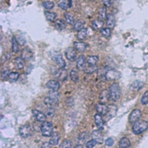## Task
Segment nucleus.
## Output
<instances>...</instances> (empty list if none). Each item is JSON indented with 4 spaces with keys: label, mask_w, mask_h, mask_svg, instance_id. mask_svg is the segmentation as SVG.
Returning a JSON list of instances; mask_svg holds the SVG:
<instances>
[{
    "label": "nucleus",
    "mask_w": 148,
    "mask_h": 148,
    "mask_svg": "<svg viewBox=\"0 0 148 148\" xmlns=\"http://www.w3.org/2000/svg\"><path fill=\"white\" fill-rule=\"evenodd\" d=\"M148 128V122L145 120H139L133 124L132 130L134 134L139 135Z\"/></svg>",
    "instance_id": "obj_1"
},
{
    "label": "nucleus",
    "mask_w": 148,
    "mask_h": 148,
    "mask_svg": "<svg viewBox=\"0 0 148 148\" xmlns=\"http://www.w3.org/2000/svg\"><path fill=\"white\" fill-rule=\"evenodd\" d=\"M110 98L113 101H116L121 95V89L117 83H113L109 87Z\"/></svg>",
    "instance_id": "obj_2"
},
{
    "label": "nucleus",
    "mask_w": 148,
    "mask_h": 148,
    "mask_svg": "<svg viewBox=\"0 0 148 148\" xmlns=\"http://www.w3.org/2000/svg\"><path fill=\"white\" fill-rule=\"evenodd\" d=\"M53 125L50 122L45 121L42 123L41 127V131L43 136L49 137L52 136L53 134Z\"/></svg>",
    "instance_id": "obj_3"
},
{
    "label": "nucleus",
    "mask_w": 148,
    "mask_h": 148,
    "mask_svg": "<svg viewBox=\"0 0 148 148\" xmlns=\"http://www.w3.org/2000/svg\"><path fill=\"white\" fill-rule=\"evenodd\" d=\"M121 77V73L113 69H108L105 73L106 80L113 81L118 80Z\"/></svg>",
    "instance_id": "obj_4"
},
{
    "label": "nucleus",
    "mask_w": 148,
    "mask_h": 148,
    "mask_svg": "<svg viewBox=\"0 0 148 148\" xmlns=\"http://www.w3.org/2000/svg\"><path fill=\"white\" fill-rule=\"evenodd\" d=\"M53 60L56 63V64L61 69H64L65 67V62L64 60L62 55L58 52H54L52 56Z\"/></svg>",
    "instance_id": "obj_5"
},
{
    "label": "nucleus",
    "mask_w": 148,
    "mask_h": 148,
    "mask_svg": "<svg viewBox=\"0 0 148 148\" xmlns=\"http://www.w3.org/2000/svg\"><path fill=\"white\" fill-rule=\"evenodd\" d=\"M65 55L67 59L73 62L75 61L77 59V52L75 48L72 47H68L65 51Z\"/></svg>",
    "instance_id": "obj_6"
},
{
    "label": "nucleus",
    "mask_w": 148,
    "mask_h": 148,
    "mask_svg": "<svg viewBox=\"0 0 148 148\" xmlns=\"http://www.w3.org/2000/svg\"><path fill=\"white\" fill-rule=\"evenodd\" d=\"M32 132L31 127L29 125H24L19 128V134L23 138L29 137Z\"/></svg>",
    "instance_id": "obj_7"
},
{
    "label": "nucleus",
    "mask_w": 148,
    "mask_h": 148,
    "mask_svg": "<svg viewBox=\"0 0 148 148\" xmlns=\"http://www.w3.org/2000/svg\"><path fill=\"white\" fill-rule=\"evenodd\" d=\"M32 113L35 119L39 122H45L46 119V116L43 113L38 110H32Z\"/></svg>",
    "instance_id": "obj_8"
},
{
    "label": "nucleus",
    "mask_w": 148,
    "mask_h": 148,
    "mask_svg": "<svg viewBox=\"0 0 148 148\" xmlns=\"http://www.w3.org/2000/svg\"><path fill=\"white\" fill-rule=\"evenodd\" d=\"M141 116V112L138 109L134 110L129 116V121L131 123H134L136 121L139 120Z\"/></svg>",
    "instance_id": "obj_9"
},
{
    "label": "nucleus",
    "mask_w": 148,
    "mask_h": 148,
    "mask_svg": "<svg viewBox=\"0 0 148 148\" xmlns=\"http://www.w3.org/2000/svg\"><path fill=\"white\" fill-rule=\"evenodd\" d=\"M109 99H111L109 91H108L107 90H104L101 92L99 97V99L101 103L105 104L109 101Z\"/></svg>",
    "instance_id": "obj_10"
},
{
    "label": "nucleus",
    "mask_w": 148,
    "mask_h": 148,
    "mask_svg": "<svg viewBox=\"0 0 148 148\" xmlns=\"http://www.w3.org/2000/svg\"><path fill=\"white\" fill-rule=\"evenodd\" d=\"M96 110L100 115L105 116L108 113V107L105 104L100 103L96 105Z\"/></svg>",
    "instance_id": "obj_11"
},
{
    "label": "nucleus",
    "mask_w": 148,
    "mask_h": 148,
    "mask_svg": "<svg viewBox=\"0 0 148 148\" xmlns=\"http://www.w3.org/2000/svg\"><path fill=\"white\" fill-rule=\"evenodd\" d=\"M92 137L94 140L98 144H102L104 142V138L99 130H94L92 132Z\"/></svg>",
    "instance_id": "obj_12"
},
{
    "label": "nucleus",
    "mask_w": 148,
    "mask_h": 148,
    "mask_svg": "<svg viewBox=\"0 0 148 148\" xmlns=\"http://www.w3.org/2000/svg\"><path fill=\"white\" fill-rule=\"evenodd\" d=\"M46 87L48 88L51 91H57L60 87V83L54 80H52L49 81L46 84Z\"/></svg>",
    "instance_id": "obj_13"
},
{
    "label": "nucleus",
    "mask_w": 148,
    "mask_h": 148,
    "mask_svg": "<svg viewBox=\"0 0 148 148\" xmlns=\"http://www.w3.org/2000/svg\"><path fill=\"white\" fill-rule=\"evenodd\" d=\"M86 64V58L84 55H81L77 62V67L79 70H84Z\"/></svg>",
    "instance_id": "obj_14"
},
{
    "label": "nucleus",
    "mask_w": 148,
    "mask_h": 148,
    "mask_svg": "<svg viewBox=\"0 0 148 148\" xmlns=\"http://www.w3.org/2000/svg\"><path fill=\"white\" fill-rule=\"evenodd\" d=\"M33 56V53L30 49L26 48L22 51V58L24 60H29Z\"/></svg>",
    "instance_id": "obj_15"
},
{
    "label": "nucleus",
    "mask_w": 148,
    "mask_h": 148,
    "mask_svg": "<svg viewBox=\"0 0 148 148\" xmlns=\"http://www.w3.org/2000/svg\"><path fill=\"white\" fill-rule=\"evenodd\" d=\"M73 45L75 49L80 52H84L88 47V45L84 42H77V41H75L73 42Z\"/></svg>",
    "instance_id": "obj_16"
},
{
    "label": "nucleus",
    "mask_w": 148,
    "mask_h": 148,
    "mask_svg": "<svg viewBox=\"0 0 148 148\" xmlns=\"http://www.w3.org/2000/svg\"><path fill=\"white\" fill-rule=\"evenodd\" d=\"M94 120H95V123H96L97 128L100 130H103L104 127V120L102 118L100 114H95Z\"/></svg>",
    "instance_id": "obj_17"
},
{
    "label": "nucleus",
    "mask_w": 148,
    "mask_h": 148,
    "mask_svg": "<svg viewBox=\"0 0 148 148\" xmlns=\"http://www.w3.org/2000/svg\"><path fill=\"white\" fill-rule=\"evenodd\" d=\"M108 107V111L106 115L108 116L109 120L112 117H113L116 114L117 108V106L113 104L109 105Z\"/></svg>",
    "instance_id": "obj_18"
},
{
    "label": "nucleus",
    "mask_w": 148,
    "mask_h": 148,
    "mask_svg": "<svg viewBox=\"0 0 148 148\" xmlns=\"http://www.w3.org/2000/svg\"><path fill=\"white\" fill-rule=\"evenodd\" d=\"M116 20L115 16L112 14H109L107 16V25L109 28H113L115 27Z\"/></svg>",
    "instance_id": "obj_19"
},
{
    "label": "nucleus",
    "mask_w": 148,
    "mask_h": 148,
    "mask_svg": "<svg viewBox=\"0 0 148 148\" xmlns=\"http://www.w3.org/2000/svg\"><path fill=\"white\" fill-rule=\"evenodd\" d=\"M130 145L131 142L129 139L126 137L122 138L119 142V146L120 148H128L130 146Z\"/></svg>",
    "instance_id": "obj_20"
},
{
    "label": "nucleus",
    "mask_w": 148,
    "mask_h": 148,
    "mask_svg": "<svg viewBox=\"0 0 148 148\" xmlns=\"http://www.w3.org/2000/svg\"><path fill=\"white\" fill-rule=\"evenodd\" d=\"M14 64L15 68L18 70L22 69L24 66V60L21 58H16L14 59Z\"/></svg>",
    "instance_id": "obj_21"
},
{
    "label": "nucleus",
    "mask_w": 148,
    "mask_h": 148,
    "mask_svg": "<svg viewBox=\"0 0 148 148\" xmlns=\"http://www.w3.org/2000/svg\"><path fill=\"white\" fill-rule=\"evenodd\" d=\"M60 138V134L58 132H54L51 136L49 142L52 145H56L58 144Z\"/></svg>",
    "instance_id": "obj_22"
},
{
    "label": "nucleus",
    "mask_w": 148,
    "mask_h": 148,
    "mask_svg": "<svg viewBox=\"0 0 148 148\" xmlns=\"http://www.w3.org/2000/svg\"><path fill=\"white\" fill-rule=\"evenodd\" d=\"M54 27L57 30L61 31L65 29V24L63 21L61 19H57L54 22Z\"/></svg>",
    "instance_id": "obj_23"
},
{
    "label": "nucleus",
    "mask_w": 148,
    "mask_h": 148,
    "mask_svg": "<svg viewBox=\"0 0 148 148\" xmlns=\"http://www.w3.org/2000/svg\"><path fill=\"white\" fill-rule=\"evenodd\" d=\"M98 60V57L97 55H91L89 56L86 59V63L89 65H96Z\"/></svg>",
    "instance_id": "obj_24"
},
{
    "label": "nucleus",
    "mask_w": 148,
    "mask_h": 148,
    "mask_svg": "<svg viewBox=\"0 0 148 148\" xmlns=\"http://www.w3.org/2000/svg\"><path fill=\"white\" fill-rule=\"evenodd\" d=\"M143 86V83L139 80H136L134 82L130 87L131 90H134V91H138Z\"/></svg>",
    "instance_id": "obj_25"
},
{
    "label": "nucleus",
    "mask_w": 148,
    "mask_h": 148,
    "mask_svg": "<svg viewBox=\"0 0 148 148\" xmlns=\"http://www.w3.org/2000/svg\"><path fill=\"white\" fill-rule=\"evenodd\" d=\"M43 102L45 105H46L48 108H52L53 106L55 105L58 102V101L54 100L53 99L50 98L49 97H45Z\"/></svg>",
    "instance_id": "obj_26"
},
{
    "label": "nucleus",
    "mask_w": 148,
    "mask_h": 148,
    "mask_svg": "<svg viewBox=\"0 0 148 148\" xmlns=\"http://www.w3.org/2000/svg\"><path fill=\"white\" fill-rule=\"evenodd\" d=\"M69 76H70V78L72 82H75V83H77L79 81V74L76 70H71L70 72Z\"/></svg>",
    "instance_id": "obj_27"
},
{
    "label": "nucleus",
    "mask_w": 148,
    "mask_h": 148,
    "mask_svg": "<svg viewBox=\"0 0 148 148\" xmlns=\"http://www.w3.org/2000/svg\"><path fill=\"white\" fill-rule=\"evenodd\" d=\"M88 30L87 28H84L82 30H81L79 32H78L77 38L79 40H83L86 38V37L88 36Z\"/></svg>",
    "instance_id": "obj_28"
},
{
    "label": "nucleus",
    "mask_w": 148,
    "mask_h": 148,
    "mask_svg": "<svg viewBox=\"0 0 148 148\" xmlns=\"http://www.w3.org/2000/svg\"><path fill=\"white\" fill-rule=\"evenodd\" d=\"M104 25V22L101 20H98V21H94L92 23V27L93 30H97L100 28L102 27Z\"/></svg>",
    "instance_id": "obj_29"
},
{
    "label": "nucleus",
    "mask_w": 148,
    "mask_h": 148,
    "mask_svg": "<svg viewBox=\"0 0 148 148\" xmlns=\"http://www.w3.org/2000/svg\"><path fill=\"white\" fill-rule=\"evenodd\" d=\"M97 70V67L96 65H89L86 64L84 69V71L87 74H92Z\"/></svg>",
    "instance_id": "obj_30"
},
{
    "label": "nucleus",
    "mask_w": 148,
    "mask_h": 148,
    "mask_svg": "<svg viewBox=\"0 0 148 148\" xmlns=\"http://www.w3.org/2000/svg\"><path fill=\"white\" fill-rule=\"evenodd\" d=\"M85 25V22L83 21L79 20L77 21L73 26V30L75 31L79 32L81 30L84 29V26Z\"/></svg>",
    "instance_id": "obj_31"
},
{
    "label": "nucleus",
    "mask_w": 148,
    "mask_h": 148,
    "mask_svg": "<svg viewBox=\"0 0 148 148\" xmlns=\"http://www.w3.org/2000/svg\"><path fill=\"white\" fill-rule=\"evenodd\" d=\"M12 50L14 53H17L19 51V47L18 41L15 37H14L12 40Z\"/></svg>",
    "instance_id": "obj_32"
},
{
    "label": "nucleus",
    "mask_w": 148,
    "mask_h": 148,
    "mask_svg": "<svg viewBox=\"0 0 148 148\" xmlns=\"http://www.w3.org/2000/svg\"><path fill=\"white\" fill-rule=\"evenodd\" d=\"M45 15L46 18V19L49 21L52 22L55 20L56 18L57 17V15L54 12H49V11H45Z\"/></svg>",
    "instance_id": "obj_33"
},
{
    "label": "nucleus",
    "mask_w": 148,
    "mask_h": 148,
    "mask_svg": "<svg viewBox=\"0 0 148 148\" xmlns=\"http://www.w3.org/2000/svg\"><path fill=\"white\" fill-rule=\"evenodd\" d=\"M19 77V74L18 72H12L10 74L8 79L11 83H14L18 80Z\"/></svg>",
    "instance_id": "obj_34"
},
{
    "label": "nucleus",
    "mask_w": 148,
    "mask_h": 148,
    "mask_svg": "<svg viewBox=\"0 0 148 148\" xmlns=\"http://www.w3.org/2000/svg\"><path fill=\"white\" fill-rule=\"evenodd\" d=\"M64 17L67 23L71 25L74 24V18L71 14L69 12H66L64 14Z\"/></svg>",
    "instance_id": "obj_35"
},
{
    "label": "nucleus",
    "mask_w": 148,
    "mask_h": 148,
    "mask_svg": "<svg viewBox=\"0 0 148 148\" xmlns=\"http://www.w3.org/2000/svg\"><path fill=\"white\" fill-rule=\"evenodd\" d=\"M107 10L104 7L101 8L98 11V18L100 20H104L107 18Z\"/></svg>",
    "instance_id": "obj_36"
},
{
    "label": "nucleus",
    "mask_w": 148,
    "mask_h": 148,
    "mask_svg": "<svg viewBox=\"0 0 148 148\" xmlns=\"http://www.w3.org/2000/svg\"><path fill=\"white\" fill-rule=\"evenodd\" d=\"M100 33L105 38H109L111 35V30L110 28H103L101 29Z\"/></svg>",
    "instance_id": "obj_37"
},
{
    "label": "nucleus",
    "mask_w": 148,
    "mask_h": 148,
    "mask_svg": "<svg viewBox=\"0 0 148 148\" xmlns=\"http://www.w3.org/2000/svg\"><path fill=\"white\" fill-rule=\"evenodd\" d=\"M72 142L69 139L64 140L60 144V148H71Z\"/></svg>",
    "instance_id": "obj_38"
},
{
    "label": "nucleus",
    "mask_w": 148,
    "mask_h": 148,
    "mask_svg": "<svg viewBox=\"0 0 148 148\" xmlns=\"http://www.w3.org/2000/svg\"><path fill=\"white\" fill-rule=\"evenodd\" d=\"M57 74H58L57 76L60 79V80L64 81L66 80L67 77V73L65 70H61L60 71H58Z\"/></svg>",
    "instance_id": "obj_39"
},
{
    "label": "nucleus",
    "mask_w": 148,
    "mask_h": 148,
    "mask_svg": "<svg viewBox=\"0 0 148 148\" xmlns=\"http://www.w3.org/2000/svg\"><path fill=\"white\" fill-rule=\"evenodd\" d=\"M42 5L46 10H52L54 7V4L52 1H45L42 3Z\"/></svg>",
    "instance_id": "obj_40"
},
{
    "label": "nucleus",
    "mask_w": 148,
    "mask_h": 148,
    "mask_svg": "<svg viewBox=\"0 0 148 148\" xmlns=\"http://www.w3.org/2000/svg\"><path fill=\"white\" fill-rule=\"evenodd\" d=\"M59 94L57 91H51L49 92V95L48 97H49L50 98L53 99L54 100L58 101V98H59Z\"/></svg>",
    "instance_id": "obj_41"
},
{
    "label": "nucleus",
    "mask_w": 148,
    "mask_h": 148,
    "mask_svg": "<svg viewBox=\"0 0 148 148\" xmlns=\"http://www.w3.org/2000/svg\"><path fill=\"white\" fill-rule=\"evenodd\" d=\"M58 6L62 10H67L69 7L65 0H60L58 3Z\"/></svg>",
    "instance_id": "obj_42"
},
{
    "label": "nucleus",
    "mask_w": 148,
    "mask_h": 148,
    "mask_svg": "<svg viewBox=\"0 0 148 148\" xmlns=\"http://www.w3.org/2000/svg\"><path fill=\"white\" fill-rule=\"evenodd\" d=\"M141 103L142 105H147L148 103V91H146L143 95L141 99Z\"/></svg>",
    "instance_id": "obj_43"
},
{
    "label": "nucleus",
    "mask_w": 148,
    "mask_h": 148,
    "mask_svg": "<svg viewBox=\"0 0 148 148\" xmlns=\"http://www.w3.org/2000/svg\"><path fill=\"white\" fill-rule=\"evenodd\" d=\"M54 115V110L52 108H49L46 112V116L50 118H52Z\"/></svg>",
    "instance_id": "obj_44"
},
{
    "label": "nucleus",
    "mask_w": 148,
    "mask_h": 148,
    "mask_svg": "<svg viewBox=\"0 0 148 148\" xmlns=\"http://www.w3.org/2000/svg\"><path fill=\"white\" fill-rule=\"evenodd\" d=\"M96 142L95 140L94 139H92V140H90L89 141H88L86 144V148H93V147H94L96 145Z\"/></svg>",
    "instance_id": "obj_45"
},
{
    "label": "nucleus",
    "mask_w": 148,
    "mask_h": 148,
    "mask_svg": "<svg viewBox=\"0 0 148 148\" xmlns=\"http://www.w3.org/2000/svg\"><path fill=\"white\" fill-rule=\"evenodd\" d=\"M10 72H9V70H4L3 72H2V74H1V79L3 80H4V79H6L7 77H9V76H10Z\"/></svg>",
    "instance_id": "obj_46"
},
{
    "label": "nucleus",
    "mask_w": 148,
    "mask_h": 148,
    "mask_svg": "<svg viewBox=\"0 0 148 148\" xmlns=\"http://www.w3.org/2000/svg\"><path fill=\"white\" fill-rule=\"evenodd\" d=\"M114 143V140L111 138H108L105 140V144L108 146H112Z\"/></svg>",
    "instance_id": "obj_47"
},
{
    "label": "nucleus",
    "mask_w": 148,
    "mask_h": 148,
    "mask_svg": "<svg viewBox=\"0 0 148 148\" xmlns=\"http://www.w3.org/2000/svg\"><path fill=\"white\" fill-rule=\"evenodd\" d=\"M103 3L105 7H109L111 5L112 1L111 0H103Z\"/></svg>",
    "instance_id": "obj_48"
},
{
    "label": "nucleus",
    "mask_w": 148,
    "mask_h": 148,
    "mask_svg": "<svg viewBox=\"0 0 148 148\" xmlns=\"http://www.w3.org/2000/svg\"><path fill=\"white\" fill-rule=\"evenodd\" d=\"M51 144L50 143V142H43L41 146V148H51Z\"/></svg>",
    "instance_id": "obj_49"
},
{
    "label": "nucleus",
    "mask_w": 148,
    "mask_h": 148,
    "mask_svg": "<svg viewBox=\"0 0 148 148\" xmlns=\"http://www.w3.org/2000/svg\"><path fill=\"white\" fill-rule=\"evenodd\" d=\"M74 148H84V147L81 145H79L76 146Z\"/></svg>",
    "instance_id": "obj_50"
},
{
    "label": "nucleus",
    "mask_w": 148,
    "mask_h": 148,
    "mask_svg": "<svg viewBox=\"0 0 148 148\" xmlns=\"http://www.w3.org/2000/svg\"><path fill=\"white\" fill-rule=\"evenodd\" d=\"M71 4H72L71 0H68V6H69V7H71Z\"/></svg>",
    "instance_id": "obj_51"
}]
</instances>
